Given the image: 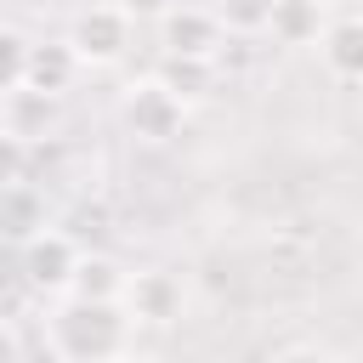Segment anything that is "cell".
Listing matches in <instances>:
<instances>
[{
    "mask_svg": "<svg viewBox=\"0 0 363 363\" xmlns=\"http://www.w3.org/2000/svg\"><path fill=\"white\" fill-rule=\"evenodd\" d=\"M136 318L125 301H91V295H62L45 312V352L57 363H108L130 346Z\"/></svg>",
    "mask_w": 363,
    "mask_h": 363,
    "instance_id": "1",
    "label": "cell"
},
{
    "mask_svg": "<svg viewBox=\"0 0 363 363\" xmlns=\"http://www.w3.org/2000/svg\"><path fill=\"white\" fill-rule=\"evenodd\" d=\"M79 244L74 233L62 227H40L17 244V289L34 295V301H62L74 289V272H79Z\"/></svg>",
    "mask_w": 363,
    "mask_h": 363,
    "instance_id": "2",
    "label": "cell"
},
{
    "mask_svg": "<svg viewBox=\"0 0 363 363\" xmlns=\"http://www.w3.org/2000/svg\"><path fill=\"white\" fill-rule=\"evenodd\" d=\"M187 96L182 91H170L159 74H147V79H130L125 91H119V125L136 136V142H147V147H164V142H176L182 136V125H187Z\"/></svg>",
    "mask_w": 363,
    "mask_h": 363,
    "instance_id": "3",
    "label": "cell"
},
{
    "mask_svg": "<svg viewBox=\"0 0 363 363\" xmlns=\"http://www.w3.org/2000/svg\"><path fill=\"white\" fill-rule=\"evenodd\" d=\"M136 28H142V23H136L119 0H96V6H85V11L68 23V40H74L85 74H96V68H119V62L130 57Z\"/></svg>",
    "mask_w": 363,
    "mask_h": 363,
    "instance_id": "4",
    "label": "cell"
},
{
    "mask_svg": "<svg viewBox=\"0 0 363 363\" xmlns=\"http://www.w3.org/2000/svg\"><path fill=\"white\" fill-rule=\"evenodd\" d=\"M153 28H159V57H204V62H216L221 45H227V23H221L216 6H182L176 0Z\"/></svg>",
    "mask_w": 363,
    "mask_h": 363,
    "instance_id": "5",
    "label": "cell"
},
{
    "mask_svg": "<svg viewBox=\"0 0 363 363\" xmlns=\"http://www.w3.org/2000/svg\"><path fill=\"white\" fill-rule=\"evenodd\" d=\"M125 312L142 323V329H170L187 318V284L170 272V267H142L125 278Z\"/></svg>",
    "mask_w": 363,
    "mask_h": 363,
    "instance_id": "6",
    "label": "cell"
},
{
    "mask_svg": "<svg viewBox=\"0 0 363 363\" xmlns=\"http://www.w3.org/2000/svg\"><path fill=\"white\" fill-rule=\"evenodd\" d=\"M57 102H62V96L34 91V85H11V91H0V125H6V142H11V147L40 142V136L51 130V119H57Z\"/></svg>",
    "mask_w": 363,
    "mask_h": 363,
    "instance_id": "7",
    "label": "cell"
},
{
    "mask_svg": "<svg viewBox=\"0 0 363 363\" xmlns=\"http://www.w3.org/2000/svg\"><path fill=\"white\" fill-rule=\"evenodd\" d=\"M318 57L329 68V79L340 85H363V11H340L329 17L323 40H318Z\"/></svg>",
    "mask_w": 363,
    "mask_h": 363,
    "instance_id": "8",
    "label": "cell"
},
{
    "mask_svg": "<svg viewBox=\"0 0 363 363\" xmlns=\"http://www.w3.org/2000/svg\"><path fill=\"white\" fill-rule=\"evenodd\" d=\"M79 74H85V62H79L74 40L62 34V40H34V51H28V68H23V85L62 96V91H74V79H79ZM6 91H11V85H6Z\"/></svg>",
    "mask_w": 363,
    "mask_h": 363,
    "instance_id": "9",
    "label": "cell"
},
{
    "mask_svg": "<svg viewBox=\"0 0 363 363\" xmlns=\"http://www.w3.org/2000/svg\"><path fill=\"white\" fill-rule=\"evenodd\" d=\"M0 227H6L11 244H23L28 233L45 227V193H40L34 182H23L17 170H11V182L0 187Z\"/></svg>",
    "mask_w": 363,
    "mask_h": 363,
    "instance_id": "10",
    "label": "cell"
},
{
    "mask_svg": "<svg viewBox=\"0 0 363 363\" xmlns=\"http://www.w3.org/2000/svg\"><path fill=\"white\" fill-rule=\"evenodd\" d=\"M329 28L323 0H278L272 6V40L278 45H318Z\"/></svg>",
    "mask_w": 363,
    "mask_h": 363,
    "instance_id": "11",
    "label": "cell"
},
{
    "mask_svg": "<svg viewBox=\"0 0 363 363\" xmlns=\"http://www.w3.org/2000/svg\"><path fill=\"white\" fill-rule=\"evenodd\" d=\"M125 267L113 261V255H102V250H85L79 255V272H74V289L68 295H91V301H119L125 295Z\"/></svg>",
    "mask_w": 363,
    "mask_h": 363,
    "instance_id": "12",
    "label": "cell"
},
{
    "mask_svg": "<svg viewBox=\"0 0 363 363\" xmlns=\"http://www.w3.org/2000/svg\"><path fill=\"white\" fill-rule=\"evenodd\" d=\"M153 74H159L170 91H182L187 102H204L210 85H216V62H204V57H159Z\"/></svg>",
    "mask_w": 363,
    "mask_h": 363,
    "instance_id": "13",
    "label": "cell"
},
{
    "mask_svg": "<svg viewBox=\"0 0 363 363\" xmlns=\"http://www.w3.org/2000/svg\"><path fill=\"white\" fill-rule=\"evenodd\" d=\"M272 6H278V0H216V11H221V23H227V34H238V40L272 34Z\"/></svg>",
    "mask_w": 363,
    "mask_h": 363,
    "instance_id": "14",
    "label": "cell"
},
{
    "mask_svg": "<svg viewBox=\"0 0 363 363\" xmlns=\"http://www.w3.org/2000/svg\"><path fill=\"white\" fill-rule=\"evenodd\" d=\"M28 51H34V40H28L17 23H6V28H0V57H6V68H0V91H6V85H23Z\"/></svg>",
    "mask_w": 363,
    "mask_h": 363,
    "instance_id": "15",
    "label": "cell"
},
{
    "mask_svg": "<svg viewBox=\"0 0 363 363\" xmlns=\"http://www.w3.org/2000/svg\"><path fill=\"white\" fill-rule=\"evenodd\" d=\"M119 6H125V11L136 17V23H159V17H164V11L176 6V0H119Z\"/></svg>",
    "mask_w": 363,
    "mask_h": 363,
    "instance_id": "16",
    "label": "cell"
}]
</instances>
